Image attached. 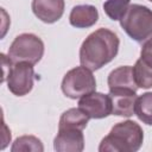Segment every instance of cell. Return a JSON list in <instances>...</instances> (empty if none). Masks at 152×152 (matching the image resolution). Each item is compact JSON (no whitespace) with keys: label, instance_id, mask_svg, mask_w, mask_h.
I'll use <instances>...</instances> for the list:
<instances>
[{"label":"cell","instance_id":"1","mask_svg":"<svg viewBox=\"0 0 152 152\" xmlns=\"http://www.w3.org/2000/svg\"><path fill=\"white\" fill-rule=\"evenodd\" d=\"M120 40L116 33L101 27L90 33L82 43L80 49L81 65L97 70L113 61L119 51Z\"/></svg>","mask_w":152,"mask_h":152},{"label":"cell","instance_id":"2","mask_svg":"<svg viewBox=\"0 0 152 152\" xmlns=\"http://www.w3.org/2000/svg\"><path fill=\"white\" fill-rule=\"evenodd\" d=\"M144 140L141 127L132 121L126 120L114 125L107 137H104L99 146L100 152H134L138 151Z\"/></svg>","mask_w":152,"mask_h":152},{"label":"cell","instance_id":"3","mask_svg":"<svg viewBox=\"0 0 152 152\" xmlns=\"http://www.w3.org/2000/svg\"><path fill=\"white\" fill-rule=\"evenodd\" d=\"M120 25L133 40L144 43L152 33V11L142 5H129Z\"/></svg>","mask_w":152,"mask_h":152},{"label":"cell","instance_id":"4","mask_svg":"<svg viewBox=\"0 0 152 152\" xmlns=\"http://www.w3.org/2000/svg\"><path fill=\"white\" fill-rule=\"evenodd\" d=\"M43 53V40L33 33H23L14 38L8 49L7 56L13 64L19 62H27L34 65L42 59Z\"/></svg>","mask_w":152,"mask_h":152},{"label":"cell","instance_id":"5","mask_svg":"<svg viewBox=\"0 0 152 152\" xmlns=\"http://www.w3.org/2000/svg\"><path fill=\"white\" fill-rule=\"evenodd\" d=\"M96 80L91 70L81 65L69 70L62 81V91L69 99H81L82 96L95 91Z\"/></svg>","mask_w":152,"mask_h":152},{"label":"cell","instance_id":"6","mask_svg":"<svg viewBox=\"0 0 152 152\" xmlns=\"http://www.w3.org/2000/svg\"><path fill=\"white\" fill-rule=\"evenodd\" d=\"M33 65L27 62L14 63L7 74V88L15 96H24L33 87Z\"/></svg>","mask_w":152,"mask_h":152},{"label":"cell","instance_id":"7","mask_svg":"<svg viewBox=\"0 0 152 152\" xmlns=\"http://www.w3.org/2000/svg\"><path fill=\"white\" fill-rule=\"evenodd\" d=\"M78 108L90 119H103L112 114V100L109 94L93 91L80 99Z\"/></svg>","mask_w":152,"mask_h":152},{"label":"cell","instance_id":"8","mask_svg":"<svg viewBox=\"0 0 152 152\" xmlns=\"http://www.w3.org/2000/svg\"><path fill=\"white\" fill-rule=\"evenodd\" d=\"M53 148L58 152H81L84 148V137L82 129L64 128L58 129L53 140Z\"/></svg>","mask_w":152,"mask_h":152},{"label":"cell","instance_id":"9","mask_svg":"<svg viewBox=\"0 0 152 152\" xmlns=\"http://www.w3.org/2000/svg\"><path fill=\"white\" fill-rule=\"evenodd\" d=\"M32 11L39 20L52 24L63 15L64 0H32Z\"/></svg>","mask_w":152,"mask_h":152},{"label":"cell","instance_id":"10","mask_svg":"<svg viewBox=\"0 0 152 152\" xmlns=\"http://www.w3.org/2000/svg\"><path fill=\"white\" fill-rule=\"evenodd\" d=\"M112 100V114L129 118L134 113L137 91L134 90H113L109 91Z\"/></svg>","mask_w":152,"mask_h":152},{"label":"cell","instance_id":"11","mask_svg":"<svg viewBox=\"0 0 152 152\" xmlns=\"http://www.w3.org/2000/svg\"><path fill=\"white\" fill-rule=\"evenodd\" d=\"M108 87L109 91L113 90H134L137 91L138 86L134 81L133 68L129 65H122L108 75Z\"/></svg>","mask_w":152,"mask_h":152},{"label":"cell","instance_id":"12","mask_svg":"<svg viewBox=\"0 0 152 152\" xmlns=\"http://www.w3.org/2000/svg\"><path fill=\"white\" fill-rule=\"evenodd\" d=\"M99 19V12L95 6L91 5H77L69 15V21L74 27L87 28L96 24Z\"/></svg>","mask_w":152,"mask_h":152},{"label":"cell","instance_id":"13","mask_svg":"<svg viewBox=\"0 0 152 152\" xmlns=\"http://www.w3.org/2000/svg\"><path fill=\"white\" fill-rule=\"evenodd\" d=\"M89 116L80 108H70L65 110L58 124V129L64 128H77V129H84L87 127V124L89 121Z\"/></svg>","mask_w":152,"mask_h":152},{"label":"cell","instance_id":"14","mask_svg":"<svg viewBox=\"0 0 152 152\" xmlns=\"http://www.w3.org/2000/svg\"><path fill=\"white\" fill-rule=\"evenodd\" d=\"M134 114L140 121L152 126V91L138 96L134 104Z\"/></svg>","mask_w":152,"mask_h":152},{"label":"cell","instance_id":"15","mask_svg":"<svg viewBox=\"0 0 152 152\" xmlns=\"http://www.w3.org/2000/svg\"><path fill=\"white\" fill-rule=\"evenodd\" d=\"M133 76L138 88H152V68L144 63L140 58L135 62L133 66Z\"/></svg>","mask_w":152,"mask_h":152},{"label":"cell","instance_id":"16","mask_svg":"<svg viewBox=\"0 0 152 152\" xmlns=\"http://www.w3.org/2000/svg\"><path fill=\"white\" fill-rule=\"evenodd\" d=\"M12 152H20V151H34V152H43L44 147L42 141L33 137V135H23L19 137L14 140L12 147H11Z\"/></svg>","mask_w":152,"mask_h":152},{"label":"cell","instance_id":"17","mask_svg":"<svg viewBox=\"0 0 152 152\" xmlns=\"http://www.w3.org/2000/svg\"><path fill=\"white\" fill-rule=\"evenodd\" d=\"M131 0H106L103 4L104 13L112 20H120L129 7Z\"/></svg>","mask_w":152,"mask_h":152},{"label":"cell","instance_id":"18","mask_svg":"<svg viewBox=\"0 0 152 152\" xmlns=\"http://www.w3.org/2000/svg\"><path fill=\"white\" fill-rule=\"evenodd\" d=\"M140 59L152 68V43L150 42L142 43V48L140 51Z\"/></svg>","mask_w":152,"mask_h":152},{"label":"cell","instance_id":"19","mask_svg":"<svg viewBox=\"0 0 152 152\" xmlns=\"http://www.w3.org/2000/svg\"><path fill=\"white\" fill-rule=\"evenodd\" d=\"M145 42H150V43H152V33H151V36L148 37V39H147V40H145ZM145 42H144V43H145Z\"/></svg>","mask_w":152,"mask_h":152},{"label":"cell","instance_id":"20","mask_svg":"<svg viewBox=\"0 0 152 152\" xmlns=\"http://www.w3.org/2000/svg\"><path fill=\"white\" fill-rule=\"evenodd\" d=\"M150 1H151V2H152V0H150Z\"/></svg>","mask_w":152,"mask_h":152}]
</instances>
